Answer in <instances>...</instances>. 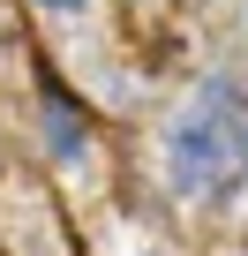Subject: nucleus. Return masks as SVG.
<instances>
[{
    "label": "nucleus",
    "instance_id": "f257e3e1",
    "mask_svg": "<svg viewBox=\"0 0 248 256\" xmlns=\"http://www.w3.org/2000/svg\"><path fill=\"white\" fill-rule=\"evenodd\" d=\"M166 174L188 204H218L248 181V83L211 68L166 128Z\"/></svg>",
    "mask_w": 248,
    "mask_h": 256
},
{
    "label": "nucleus",
    "instance_id": "f03ea898",
    "mask_svg": "<svg viewBox=\"0 0 248 256\" xmlns=\"http://www.w3.org/2000/svg\"><path fill=\"white\" fill-rule=\"evenodd\" d=\"M38 98L53 106V144H60V158H75V151H83V120H75V106L60 98V83H53V76L38 83Z\"/></svg>",
    "mask_w": 248,
    "mask_h": 256
},
{
    "label": "nucleus",
    "instance_id": "7ed1b4c3",
    "mask_svg": "<svg viewBox=\"0 0 248 256\" xmlns=\"http://www.w3.org/2000/svg\"><path fill=\"white\" fill-rule=\"evenodd\" d=\"M38 8H53V16H75V8H83V0H38Z\"/></svg>",
    "mask_w": 248,
    "mask_h": 256
}]
</instances>
